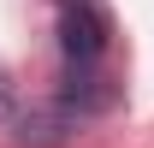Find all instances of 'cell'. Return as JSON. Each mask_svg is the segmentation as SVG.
<instances>
[{
	"instance_id": "6da1fadb",
	"label": "cell",
	"mask_w": 154,
	"mask_h": 148,
	"mask_svg": "<svg viewBox=\"0 0 154 148\" xmlns=\"http://www.w3.org/2000/svg\"><path fill=\"white\" fill-rule=\"evenodd\" d=\"M59 48H65L71 65H101V54H107V12L95 0H65V12H59Z\"/></svg>"
},
{
	"instance_id": "7a4b0ae2",
	"label": "cell",
	"mask_w": 154,
	"mask_h": 148,
	"mask_svg": "<svg viewBox=\"0 0 154 148\" xmlns=\"http://www.w3.org/2000/svg\"><path fill=\"white\" fill-rule=\"evenodd\" d=\"M65 101L71 107H113V89H107V77L95 71V65H71V77H65Z\"/></svg>"
},
{
	"instance_id": "3957f363",
	"label": "cell",
	"mask_w": 154,
	"mask_h": 148,
	"mask_svg": "<svg viewBox=\"0 0 154 148\" xmlns=\"http://www.w3.org/2000/svg\"><path fill=\"white\" fill-rule=\"evenodd\" d=\"M6 119H12V83L0 77V125H6Z\"/></svg>"
}]
</instances>
